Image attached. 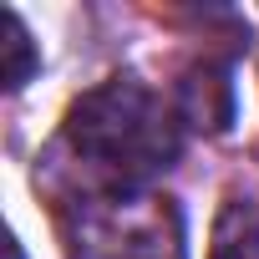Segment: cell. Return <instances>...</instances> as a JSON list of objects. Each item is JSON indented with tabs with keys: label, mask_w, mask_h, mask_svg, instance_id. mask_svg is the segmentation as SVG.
Instances as JSON below:
<instances>
[{
	"label": "cell",
	"mask_w": 259,
	"mask_h": 259,
	"mask_svg": "<svg viewBox=\"0 0 259 259\" xmlns=\"http://www.w3.org/2000/svg\"><path fill=\"white\" fill-rule=\"evenodd\" d=\"M6 254H11V259H21V244H16V239H6Z\"/></svg>",
	"instance_id": "obj_6"
},
{
	"label": "cell",
	"mask_w": 259,
	"mask_h": 259,
	"mask_svg": "<svg viewBox=\"0 0 259 259\" xmlns=\"http://www.w3.org/2000/svg\"><path fill=\"white\" fill-rule=\"evenodd\" d=\"M208 259H259V208L249 198H229L213 224Z\"/></svg>",
	"instance_id": "obj_4"
},
{
	"label": "cell",
	"mask_w": 259,
	"mask_h": 259,
	"mask_svg": "<svg viewBox=\"0 0 259 259\" xmlns=\"http://www.w3.org/2000/svg\"><path fill=\"white\" fill-rule=\"evenodd\" d=\"M66 259H188L173 198L102 188L66 208Z\"/></svg>",
	"instance_id": "obj_2"
},
{
	"label": "cell",
	"mask_w": 259,
	"mask_h": 259,
	"mask_svg": "<svg viewBox=\"0 0 259 259\" xmlns=\"http://www.w3.org/2000/svg\"><path fill=\"white\" fill-rule=\"evenodd\" d=\"M178 107L193 127H208V133H224L234 117V87L224 66H193L178 87Z\"/></svg>",
	"instance_id": "obj_3"
},
{
	"label": "cell",
	"mask_w": 259,
	"mask_h": 259,
	"mask_svg": "<svg viewBox=\"0 0 259 259\" xmlns=\"http://www.w3.org/2000/svg\"><path fill=\"white\" fill-rule=\"evenodd\" d=\"M0 61H6V87L11 92H21L26 81H31V71H36V46H31V31H26V21L16 16V11H0Z\"/></svg>",
	"instance_id": "obj_5"
},
{
	"label": "cell",
	"mask_w": 259,
	"mask_h": 259,
	"mask_svg": "<svg viewBox=\"0 0 259 259\" xmlns=\"http://www.w3.org/2000/svg\"><path fill=\"white\" fill-rule=\"evenodd\" d=\"M61 143L92 173H102L107 188H143L148 178L168 173L183 153L173 107L133 76L102 81L87 97H76L61 122Z\"/></svg>",
	"instance_id": "obj_1"
}]
</instances>
